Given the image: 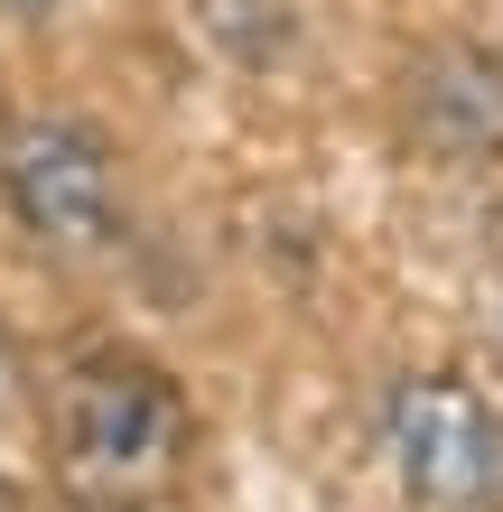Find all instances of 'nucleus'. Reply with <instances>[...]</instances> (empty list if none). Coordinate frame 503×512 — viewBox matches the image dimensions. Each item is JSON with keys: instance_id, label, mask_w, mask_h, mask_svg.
Here are the masks:
<instances>
[{"instance_id": "20e7f679", "label": "nucleus", "mask_w": 503, "mask_h": 512, "mask_svg": "<svg viewBox=\"0 0 503 512\" xmlns=\"http://www.w3.org/2000/svg\"><path fill=\"white\" fill-rule=\"evenodd\" d=\"M401 112L438 159H503V56L494 47H429L401 84Z\"/></svg>"}, {"instance_id": "1a4fd4ad", "label": "nucleus", "mask_w": 503, "mask_h": 512, "mask_svg": "<svg viewBox=\"0 0 503 512\" xmlns=\"http://www.w3.org/2000/svg\"><path fill=\"white\" fill-rule=\"evenodd\" d=\"M0 149H10V122H0Z\"/></svg>"}, {"instance_id": "f257e3e1", "label": "nucleus", "mask_w": 503, "mask_h": 512, "mask_svg": "<svg viewBox=\"0 0 503 512\" xmlns=\"http://www.w3.org/2000/svg\"><path fill=\"white\" fill-rule=\"evenodd\" d=\"M382 438H392L410 503L429 512H485L503 494V429L466 382H401Z\"/></svg>"}, {"instance_id": "7ed1b4c3", "label": "nucleus", "mask_w": 503, "mask_h": 512, "mask_svg": "<svg viewBox=\"0 0 503 512\" xmlns=\"http://www.w3.org/2000/svg\"><path fill=\"white\" fill-rule=\"evenodd\" d=\"M66 457H75L84 485H112V494L168 475V457H177V401H168V382H150L140 364H103L94 382L75 391Z\"/></svg>"}, {"instance_id": "f03ea898", "label": "nucleus", "mask_w": 503, "mask_h": 512, "mask_svg": "<svg viewBox=\"0 0 503 512\" xmlns=\"http://www.w3.org/2000/svg\"><path fill=\"white\" fill-rule=\"evenodd\" d=\"M0 177H10V215L56 252H103L112 224H122L112 159L84 122H19L0 149Z\"/></svg>"}, {"instance_id": "6e6552de", "label": "nucleus", "mask_w": 503, "mask_h": 512, "mask_svg": "<svg viewBox=\"0 0 503 512\" xmlns=\"http://www.w3.org/2000/svg\"><path fill=\"white\" fill-rule=\"evenodd\" d=\"M0 512H10V475H0Z\"/></svg>"}, {"instance_id": "423d86ee", "label": "nucleus", "mask_w": 503, "mask_h": 512, "mask_svg": "<svg viewBox=\"0 0 503 512\" xmlns=\"http://www.w3.org/2000/svg\"><path fill=\"white\" fill-rule=\"evenodd\" d=\"M0 10H10V19H56L66 0H0Z\"/></svg>"}, {"instance_id": "0eeeda50", "label": "nucleus", "mask_w": 503, "mask_h": 512, "mask_svg": "<svg viewBox=\"0 0 503 512\" xmlns=\"http://www.w3.org/2000/svg\"><path fill=\"white\" fill-rule=\"evenodd\" d=\"M10 391H19V382H10V345H0V410H10Z\"/></svg>"}, {"instance_id": "39448f33", "label": "nucleus", "mask_w": 503, "mask_h": 512, "mask_svg": "<svg viewBox=\"0 0 503 512\" xmlns=\"http://www.w3.org/2000/svg\"><path fill=\"white\" fill-rule=\"evenodd\" d=\"M196 28L233 66H280V56L299 47V10H289V0H196Z\"/></svg>"}]
</instances>
